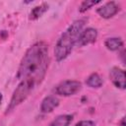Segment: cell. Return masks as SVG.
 <instances>
[{"label":"cell","mask_w":126,"mask_h":126,"mask_svg":"<svg viewBox=\"0 0 126 126\" xmlns=\"http://www.w3.org/2000/svg\"><path fill=\"white\" fill-rule=\"evenodd\" d=\"M84 25V20L75 21L59 37L54 48V55L58 62L64 60L70 54L73 47L77 43L79 35L83 31Z\"/></svg>","instance_id":"obj_2"},{"label":"cell","mask_w":126,"mask_h":126,"mask_svg":"<svg viewBox=\"0 0 126 126\" xmlns=\"http://www.w3.org/2000/svg\"><path fill=\"white\" fill-rule=\"evenodd\" d=\"M59 105V99L54 95L45 96L40 104V111L43 113H49Z\"/></svg>","instance_id":"obj_8"},{"label":"cell","mask_w":126,"mask_h":126,"mask_svg":"<svg viewBox=\"0 0 126 126\" xmlns=\"http://www.w3.org/2000/svg\"><path fill=\"white\" fill-rule=\"evenodd\" d=\"M118 10H119L118 5L115 2L110 1V2H107L104 5H102L101 7L97 8L96 12L100 17H102L104 19H109V18H112L118 12Z\"/></svg>","instance_id":"obj_7"},{"label":"cell","mask_w":126,"mask_h":126,"mask_svg":"<svg viewBox=\"0 0 126 126\" xmlns=\"http://www.w3.org/2000/svg\"><path fill=\"white\" fill-rule=\"evenodd\" d=\"M99 2H100V1H91V0L83 1L82 4H81V6H80V8H79V11H80L81 13H84V12H86L87 10H89L90 8H92L94 5H95V4L99 3Z\"/></svg>","instance_id":"obj_13"},{"label":"cell","mask_w":126,"mask_h":126,"mask_svg":"<svg viewBox=\"0 0 126 126\" xmlns=\"http://www.w3.org/2000/svg\"><path fill=\"white\" fill-rule=\"evenodd\" d=\"M2 99H3V95H2V94L0 93V104H1V102H2Z\"/></svg>","instance_id":"obj_15"},{"label":"cell","mask_w":126,"mask_h":126,"mask_svg":"<svg viewBox=\"0 0 126 126\" xmlns=\"http://www.w3.org/2000/svg\"><path fill=\"white\" fill-rule=\"evenodd\" d=\"M73 120V115L70 114H62L57 116L51 123L50 126H69Z\"/></svg>","instance_id":"obj_10"},{"label":"cell","mask_w":126,"mask_h":126,"mask_svg":"<svg viewBox=\"0 0 126 126\" xmlns=\"http://www.w3.org/2000/svg\"><path fill=\"white\" fill-rule=\"evenodd\" d=\"M48 46L46 43L39 41L32 44L25 53L18 72L17 79L22 81L27 78L41 83L48 67Z\"/></svg>","instance_id":"obj_1"},{"label":"cell","mask_w":126,"mask_h":126,"mask_svg":"<svg viewBox=\"0 0 126 126\" xmlns=\"http://www.w3.org/2000/svg\"><path fill=\"white\" fill-rule=\"evenodd\" d=\"M96 37H97V31L94 28H87L83 30L82 32L80 33L76 45H78L79 47L88 45L90 43L94 42Z\"/></svg>","instance_id":"obj_5"},{"label":"cell","mask_w":126,"mask_h":126,"mask_svg":"<svg viewBox=\"0 0 126 126\" xmlns=\"http://www.w3.org/2000/svg\"><path fill=\"white\" fill-rule=\"evenodd\" d=\"M81 83L79 81L75 80H66L58 84L55 88L56 94L62 95V96H70L75 94L81 90Z\"/></svg>","instance_id":"obj_4"},{"label":"cell","mask_w":126,"mask_h":126,"mask_svg":"<svg viewBox=\"0 0 126 126\" xmlns=\"http://www.w3.org/2000/svg\"><path fill=\"white\" fill-rule=\"evenodd\" d=\"M76 126H94V123L91 120H82L76 124Z\"/></svg>","instance_id":"obj_14"},{"label":"cell","mask_w":126,"mask_h":126,"mask_svg":"<svg viewBox=\"0 0 126 126\" xmlns=\"http://www.w3.org/2000/svg\"><path fill=\"white\" fill-rule=\"evenodd\" d=\"M104 45L108 50L116 51V50H119L123 46V41L119 37H110L105 40Z\"/></svg>","instance_id":"obj_9"},{"label":"cell","mask_w":126,"mask_h":126,"mask_svg":"<svg viewBox=\"0 0 126 126\" xmlns=\"http://www.w3.org/2000/svg\"><path fill=\"white\" fill-rule=\"evenodd\" d=\"M86 84L91 88H96L97 89V88H100L102 86L103 81L97 73H93L88 77V79L86 81Z\"/></svg>","instance_id":"obj_12"},{"label":"cell","mask_w":126,"mask_h":126,"mask_svg":"<svg viewBox=\"0 0 126 126\" xmlns=\"http://www.w3.org/2000/svg\"><path fill=\"white\" fill-rule=\"evenodd\" d=\"M109 78L112 82V84L119 89L124 90L126 87L125 82V71L118 68V67H112L109 71Z\"/></svg>","instance_id":"obj_6"},{"label":"cell","mask_w":126,"mask_h":126,"mask_svg":"<svg viewBox=\"0 0 126 126\" xmlns=\"http://www.w3.org/2000/svg\"><path fill=\"white\" fill-rule=\"evenodd\" d=\"M47 10H48V4H46V3H42V4L38 5V6H35L32 10V12L30 14V20H36V19H38Z\"/></svg>","instance_id":"obj_11"},{"label":"cell","mask_w":126,"mask_h":126,"mask_svg":"<svg viewBox=\"0 0 126 126\" xmlns=\"http://www.w3.org/2000/svg\"><path fill=\"white\" fill-rule=\"evenodd\" d=\"M121 125L122 126H125V124H124V118H122V120H121Z\"/></svg>","instance_id":"obj_16"},{"label":"cell","mask_w":126,"mask_h":126,"mask_svg":"<svg viewBox=\"0 0 126 126\" xmlns=\"http://www.w3.org/2000/svg\"><path fill=\"white\" fill-rule=\"evenodd\" d=\"M38 85H39V83H37L35 80L31 79V78H27V79L20 81V84L18 85V87L16 88V90L14 91V93L12 94L11 100L9 102V105L7 106V109H6L7 110L6 113L10 112L16 106L21 104L32 93V91Z\"/></svg>","instance_id":"obj_3"}]
</instances>
